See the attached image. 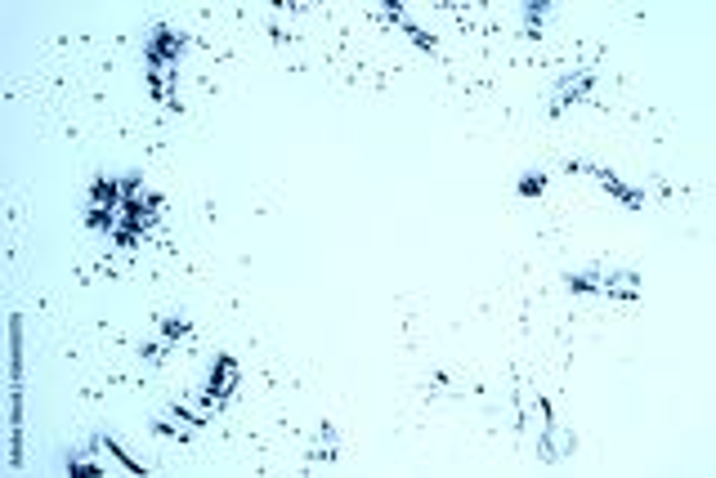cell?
<instances>
[{"instance_id": "cell-1", "label": "cell", "mask_w": 716, "mask_h": 478, "mask_svg": "<svg viewBox=\"0 0 716 478\" xmlns=\"http://www.w3.org/2000/svg\"><path fill=\"white\" fill-rule=\"evenodd\" d=\"M237 380H242V367H237V358L233 354H216V363H211V375H207V389H202V403L211 407V412H220L224 403L237 393Z\"/></svg>"}, {"instance_id": "cell-2", "label": "cell", "mask_w": 716, "mask_h": 478, "mask_svg": "<svg viewBox=\"0 0 716 478\" xmlns=\"http://www.w3.org/2000/svg\"><path fill=\"white\" fill-rule=\"evenodd\" d=\"M564 170H573V174H596V179L605 184L609 197H618L627 211H645V193H640V188H627V184H622V179H618L609 165H596V161H582V157H569V165H564Z\"/></svg>"}, {"instance_id": "cell-3", "label": "cell", "mask_w": 716, "mask_h": 478, "mask_svg": "<svg viewBox=\"0 0 716 478\" xmlns=\"http://www.w3.org/2000/svg\"><path fill=\"white\" fill-rule=\"evenodd\" d=\"M188 50V36H179L175 27H157L153 41L144 45V67H179V54Z\"/></svg>"}, {"instance_id": "cell-4", "label": "cell", "mask_w": 716, "mask_h": 478, "mask_svg": "<svg viewBox=\"0 0 716 478\" xmlns=\"http://www.w3.org/2000/svg\"><path fill=\"white\" fill-rule=\"evenodd\" d=\"M591 85H596V67H582V72H573V76L555 81V90H551V116L569 112L573 104H587V99H591Z\"/></svg>"}, {"instance_id": "cell-5", "label": "cell", "mask_w": 716, "mask_h": 478, "mask_svg": "<svg viewBox=\"0 0 716 478\" xmlns=\"http://www.w3.org/2000/svg\"><path fill=\"white\" fill-rule=\"evenodd\" d=\"M573 452H578V433H573L569 425H560V421L551 416V425L538 433V456L555 465V461H564V456H573Z\"/></svg>"}, {"instance_id": "cell-6", "label": "cell", "mask_w": 716, "mask_h": 478, "mask_svg": "<svg viewBox=\"0 0 716 478\" xmlns=\"http://www.w3.org/2000/svg\"><path fill=\"white\" fill-rule=\"evenodd\" d=\"M547 425H551V403L524 384V389H519V429H524L529 438H538Z\"/></svg>"}, {"instance_id": "cell-7", "label": "cell", "mask_w": 716, "mask_h": 478, "mask_svg": "<svg viewBox=\"0 0 716 478\" xmlns=\"http://www.w3.org/2000/svg\"><path fill=\"white\" fill-rule=\"evenodd\" d=\"M340 456V429L323 421V425L314 429V443H309V452H305V470H318V465H331Z\"/></svg>"}, {"instance_id": "cell-8", "label": "cell", "mask_w": 716, "mask_h": 478, "mask_svg": "<svg viewBox=\"0 0 716 478\" xmlns=\"http://www.w3.org/2000/svg\"><path fill=\"white\" fill-rule=\"evenodd\" d=\"M605 295L609 300H640L645 295V277L636 268H613V273H605Z\"/></svg>"}, {"instance_id": "cell-9", "label": "cell", "mask_w": 716, "mask_h": 478, "mask_svg": "<svg viewBox=\"0 0 716 478\" xmlns=\"http://www.w3.org/2000/svg\"><path fill=\"white\" fill-rule=\"evenodd\" d=\"M386 14L394 18V23H398V27H403V36H408V41H412L417 50H426V54H435V58H439V41H435V36H430L426 27H417V23H412V18L403 14V5H386Z\"/></svg>"}, {"instance_id": "cell-10", "label": "cell", "mask_w": 716, "mask_h": 478, "mask_svg": "<svg viewBox=\"0 0 716 478\" xmlns=\"http://www.w3.org/2000/svg\"><path fill=\"white\" fill-rule=\"evenodd\" d=\"M564 291H573V295H605V268L564 273Z\"/></svg>"}, {"instance_id": "cell-11", "label": "cell", "mask_w": 716, "mask_h": 478, "mask_svg": "<svg viewBox=\"0 0 716 478\" xmlns=\"http://www.w3.org/2000/svg\"><path fill=\"white\" fill-rule=\"evenodd\" d=\"M144 72H148V85H153V95H157L166 107L179 104V99H175V72H179V67H144Z\"/></svg>"}, {"instance_id": "cell-12", "label": "cell", "mask_w": 716, "mask_h": 478, "mask_svg": "<svg viewBox=\"0 0 716 478\" xmlns=\"http://www.w3.org/2000/svg\"><path fill=\"white\" fill-rule=\"evenodd\" d=\"M162 335L170 340V349L188 344V340H193V322H188V314H166V318H162Z\"/></svg>"}, {"instance_id": "cell-13", "label": "cell", "mask_w": 716, "mask_h": 478, "mask_svg": "<svg viewBox=\"0 0 716 478\" xmlns=\"http://www.w3.org/2000/svg\"><path fill=\"white\" fill-rule=\"evenodd\" d=\"M551 0H538V5H524V36H542V23L551 14Z\"/></svg>"}, {"instance_id": "cell-14", "label": "cell", "mask_w": 716, "mask_h": 478, "mask_svg": "<svg viewBox=\"0 0 716 478\" xmlns=\"http://www.w3.org/2000/svg\"><path fill=\"white\" fill-rule=\"evenodd\" d=\"M426 393H430V398H461L466 389H461V384H452V375H448V372H435L430 380H426Z\"/></svg>"}, {"instance_id": "cell-15", "label": "cell", "mask_w": 716, "mask_h": 478, "mask_svg": "<svg viewBox=\"0 0 716 478\" xmlns=\"http://www.w3.org/2000/svg\"><path fill=\"white\" fill-rule=\"evenodd\" d=\"M515 193L519 197H542L547 193V170H524L519 184H515Z\"/></svg>"}, {"instance_id": "cell-16", "label": "cell", "mask_w": 716, "mask_h": 478, "mask_svg": "<svg viewBox=\"0 0 716 478\" xmlns=\"http://www.w3.org/2000/svg\"><path fill=\"white\" fill-rule=\"evenodd\" d=\"M90 456H95V443H90L86 452L67 456V474H104V465H99V461H90Z\"/></svg>"}, {"instance_id": "cell-17", "label": "cell", "mask_w": 716, "mask_h": 478, "mask_svg": "<svg viewBox=\"0 0 716 478\" xmlns=\"http://www.w3.org/2000/svg\"><path fill=\"white\" fill-rule=\"evenodd\" d=\"M166 354H170V340H166V335H153V340L139 344V358H144V363H166Z\"/></svg>"}]
</instances>
